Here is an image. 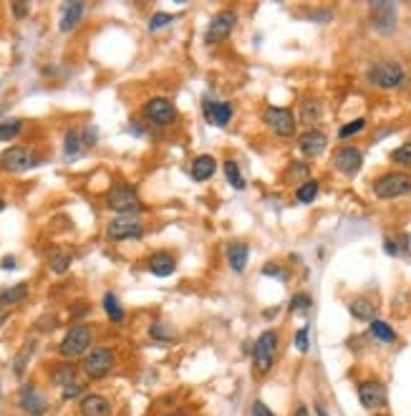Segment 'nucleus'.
Instances as JSON below:
<instances>
[{
  "label": "nucleus",
  "mask_w": 411,
  "mask_h": 416,
  "mask_svg": "<svg viewBox=\"0 0 411 416\" xmlns=\"http://www.w3.org/2000/svg\"><path fill=\"white\" fill-rule=\"evenodd\" d=\"M91 346H94V328L89 323H76L66 331V336L58 343V356L66 361L81 358L89 354Z\"/></svg>",
  "instance_id": "nucleus-1"
},
{
  "label": "nucleus",
  "mask_w": 411,
  "mask_h": 416,
  "mask_svg": "<svg viewBox=\"0 0 411 416\" xmlns=\"http://www.w3.org/2000/svg\"><path fill=\"white\" fill-rule=\"evenodd\" d=\"M278 343L280 336L278 331H263L255 338L252 346V368L258 376H268L275 366V356H278Z\"/></svg>",
  "instance_id": "nucleus-2"
},
{
  "label": "nucleus",
  "mask_w": 411,
  "mask_h": 416,
  "mask_svg": "<svg viewBox=\"0 0 411 416\" xmlns=\"http://www.w3.org/2000/svg\"><path fill=\"white\" fill-rule=\"evenodd\" d=\"M366 76H369V83H374L376 89L394 91V89H401V86H404L406 71L399 61H376L369 69Z\"/></svg>",
  "instance_id": "nucleus-3"
},
{
  "label": "nucleus",
  "mask_w": 411,
  "mask_h": 416,
  "mask_svg": "<svg viewBox=\"0 0 411 416\" xmlns=\"http://www.w3.org/2000/svg\"><path fill=\"white\" fill-rule=\"evenodd\" d=\"M106 207L119 212V215L134 217L144 209V205H141L139 194H137V189H134L132 184L119 182V184H114V187L109 189V194H106Z\"/></svg>",
  "instance_id": "nucleus-4"
},
{
  "label": "nucleus",
  "mask_w": 411,
  "mask_h": 416,
  "mask_svg": "<svg viewBox=\"0 0 411 416\" xmlns=\"http://www.w3.org/2000/svg\"><path fill=\"white\" fill-rule=\"evenodd\" d=\"M114 366H116V356H114L112 348H104V346L91 348L89 354L84 356V361H81V371H84L86 379H91V381L106 379V376L114 371Z\"/></svg>",
  "instance_id": "nucleus-5"
},
{
  "label": "nucleus",
  "mask_w": 411,
  "mask_h": 416,
  "mask_svg": "<svg viewBox=\"0 0 411 416\" xmlns=\"http://www.w3.org/2000/svg\"><path fill=\"white\" fill-rule=\"evenodd\" d=\"M411 192V177L406 172H386L374 182V194L378 200H396Z\"/></svg>",
  "instance_id": "nucleus-6"
},
{
  "label": "nucleus",
  "mask_w": 411,
  "mask_h": 416,
  "mask_svg": "<svg viewBox=\"0 0 411 416\" xmlns=\"http://www.w3.org/2000/svg\"><path fill=\"white\" fill-rule=\"evenodd\" d=\"M237 26V10L235 8H222L220 13L212 15L207 31H204V43L207 46H217L230 38V33L235 31Z\"/></svg>",
  "instance_id": "nucleus-7"
},
{
  "label": "nucleus",
  "mask_w": 411,
  "mask_h": 416,
  "mask_svg": "<svg viewBox=\"0 0 411 416\" xmlns=\"http://www.w3.org/2000/svg\"><path fill=\"white\" fill-rule=\"evenodd\" d=\"M263 124L268 126L275 137H293L298 121H295V114L290 109H283V106H265Z\"/></svg>",
  "instance_id": "nucleus-8"
},
{
  "label": "nucleus",
  "mask_w": 411,
  "mask_h": 416,
  "mask_svg": "<svg viewBox=\"0 0 411 416\" xmlns=\"http://www.w3.org/2000/svg\"><path fill=\"white\" fill-rule=\"evenodd\" d=\"M141 114L152 126H172L177 121V106L164 96L149 98L144 109H141Z\"/></svg>",
  "instance_id": "nucleus-9"
},
{
  "label": "nucleus",
  "mask_w": 411,
  "mask_h": 416,
  "mask_svg": "<svg viewBox=\"0 0 411 416\" xmlns=\"http://www.w3.org/2000/svg\"><path fill=\"white\" fill-rule=\"evenodd\" d=\"M356 394H358V401H361L363 409H369V411L383 409L386 401H389L386 386H383L381 381H376V379H366V381H361L356 386Z\"/></svg>",
  "instance_id": "nucleus-10"
},
{
  "label": "nucleus",
  "mask_w": 411,
  "mask_h": 416,
  "mask_svg": "<svg viewBox=\"0 0 411 416\" xmlns=\"http://www.w3.org/2000/svg\"><path fill=\"white\" fill-rule=\"evenodd\" d=\"M106 235L121 243V240H139L144 235V227H141V222L137 217H129V215H119L114 220H109L106 225Z\"/></svg>",
  "instance_id": "nucleus-11"
},
{
  "label": "nucleus",
  "mask_w": 411,
  "mask_h": 416,
  "mask_svg": "<svg viewBox=\"0 0 411 416\" xmlns=\"http://www.w3.org/2000/svg\"><path fill=\"white\" fill-rule=\"evenodd\" d=\"M399 23L396 6L389 3V0H378V3H371V26L376 28L378 33H394Z\"/></svg>",
  "instance_id": "nucleus-12"
},
{
  "label": "nucleus",
  "mask_w": 411,
  "mask_h": 416,
  "mask_svg": "<svg viewBox=\"0 0 411 416\" xmlns=\"http://www.w3.org/2000/svg\"><path fill=\"white\" fill-rule=\"evenodd\" d=\"M35 164V157L28 146H8L6 152L0 154V169L6 172H26Z\"/></svg>",
  "instance_id": "nucleus-13"
},
{
  "label": "nucleus",
  "mask_w": 411,
  "mask_h": 416,
  "mask_svg": "<svg viewBox=\"0 0 411 416\" xmlns=\"http://www.w3.org/2000/svg\"><path fill=\"white\" fill-rule=\"evenodd\" d=\"M18 406L28 416H43L49 411V399H46L33 383H26V386L21 388V394H18Z\"/></svg>",
  "instance_id": "nucleus-14"
},
{
  "label": "nucleus",
  "mask_w": 411,
  "mask_h": 416,
  "mask_svg": "<svg viewBox=\"0 0 411 416\" xmlns=\"http://www.w3.org/2000/svg\"><path fill=\"white\" fill-rule=\"evenodd\" d=\"M333 166L341 174H346V177H353V174H358V172H361V166H363L361 149H356V146H341V149H335Z\"/></svg>",
  "instance_id": "nucleus-15"
},
{
  "label": "nucleus",
  "mask_w": 411,
  "mask_h": 416,
  "mask_svg": "<svg viewBox=\"0 0 411 416\" xmlns=\"http://www.w3.org/2000/svg\"><path fill=\"white\" fill-rule=\"evenodd\" d=\"M326 146H328V137H326V132H321V129H306V132L298 137V149L303 157H308V159L321 157V154L326 152Z\"/></svg>",
  "instance_id": "nucleus-16"
},
{
  "label": "nucleus",
  "mask_w": 411,
  "mask_h": 416,
  "mask_svg": "<svg viewBox=\"0 0 411 416\" xmlns=\"http://www.w3.org/2000/svg\"><path fill=\"white\" fill-rule=\"evenodd\" d=\"M202 111H204L207 124L217 126V129H225V126L232 121V104L230 101H212V98L204 96Z\"/></svg>",
  "instance_id": "nucleus-17"
},
{
  "label": "nucleus",
  "mask_w": 411,
  "mask_h": 416,
  "mask_svg": "<svg viewBox=\"0 0 411 416\" xmlns=\"http://www.w3.org/2000/svg\"><path fill=\"white\" fill-rule=\"evenodd\" d=\"M78 414L81 416H112L114 406L104 394H84L78 399Z\"/></svg>",
  "instance_id": "nucleus-18"
},
{
  "label": "nucleus",
  "mask_w": 411,
  "mask_h": 416,
  "mask_svg": "<svg viewBox=\"0 0 411 416\" xmlns=\"http://www.w3.org/2000/svg\"><path fill=\"white\" fill-rule=\"evenodd\" d=\"M147 268H149V272H152V275H157V277H169L172 272L177 270V257L172 255V252H167V250H159V252H154V255H149Z\"/></svg>",
  "instance_id": "nucleus-19"
},
{
  "label": "nucleus",
  "mask_w": 411,
  "mask_h": 416,
  "mask_svg": "<svg viewBox=\"0 0 411 416\" xmlns=\"http://www.w3.org/2000/svg\"><path fill=\"white\" fill-rule=\"evenodd\" d=\"M298 119L303 124H308L311 129H315V124L323 119V101L315 96H303L298 104Z\"/></svg>",
  "instance_id": "nucleus-20"
},
{
  "label": "nucleus",
  "mask_w": 411,
  "mask_h": 416,
  "mask_svg": "<svg viewBox=\"0 0 411 416\" xmlns=\"http://www.w3.org/2000/svg\"><path fill=\"white\" fill-rule=\"evenodd\" d=\"M217 172V159L212 154H200L192 159V166H189V174L195 182H207L212 174Z\"/></svg>",
  "instance_id": "nucleus-21"
},
{
  "label": "nucleus",
  "mask_w": 411,
  "mask_h": 416,
  "mask_svg": "<svg viewBox=\"0 0 411 416\" xmlns=\"http://www.w3.org/2000/svg\"><path fill=\"white\" fill-rule=\"evenodd\" d=\"M247 257H250V248L245 243H230L227 245V263L235 272H245L247 268Z\"/></svg>",
  "instance_id": "nucleus-22"
},
{
  "label": "nucleus",
  "mask_w": 411,
  "mask_h": 416,
  "mask_svg": "<svg viewBox=\"0 0 411 416\" xmlns=\"http://www.w3.org/2000/svg\"><path fill=\"white\" fill-rule=\"evenodd\" d=\"M28 283H15L10 285V288H6V291H0V305L3 308H10V305H18L23 303V300L28 298Z\"/></svg>",
  "instance_id": "nucleus-23"
},
{
  "label": "nucleus",
  "mask_w": 411,
  "mask_h": 416,
  "mask_svg": "<svg viewBox=\"0 0 411 416\" xmlns=\"http://www.w3.org/2000/svg\"><path fill=\"white\" fill-rule=\"evenodd\" d=\"M81 15H84V3H69V6L63 8V15H61L58 28H61L63 33H69V31H73V28L78 26Z\"/></svg>",
  "instance_id": "nucleus-24"
},
{
  "label": "nucleus",
  "mask_w": 411,
  "mask_h": 416,
  "mask_svg": "<svg viewBox=\"0 0 411 416\" xmlns=\"http://www.w3.org/2000/svg\"><path fill=\"white\" fill-rule=\"evenodd\" d=\"M76 374H78L76 363H61V366H56L51 371V383L58 388L69 386V383L76 381Z\"/></svg>",
  "instance_id": "nucleus-25"
},
{
  "label": "nucleus",
  "mask_w": 411,
  "mask_h": 416,
  "mask_svg": "<svg viewBox=\"0 0 411 416\" xmlns=\"http://www.w3.org/2000/svg\"><path fill=\"white\" fill-rule=\"evenodd\" d=\"M351 313H353L356 320H363V323H371V320L376 318V305L371 303V300L366 298H356L351 300Z\"/></svg>",
  "instance_id": "nucleus-26"
},
{
  "label": "nucleus",
  "mask_w": 411,
  "mask_h": 416,
  "mask_svg": "<svg viewBox=\"0 0 411 416\" xmlns=\"http://www.w3.org/2000/svg\"><path fill=\"white\" fill-rule=\"evenodd\" d=\"M84 132H78V129H69L66 137H63V154L66 157H76L81 149H84Z\"/></svg>",
  "instance_id": "nucleus-27"
},
{
  "label": "nucleus",
  "mask_w": 411,
  "mask_h": 416,
  "mask_svg": "<svg viewBox=\"0 0 411 416\" xmlns=\"http://www.w3.org/2000/svg\"><path fill=\"white\" fill-rule=\"evenodd\" d=\"M318 189H321L318 180L303 182V184H298V189H295V200H298L300 205H311V202H315V197H318Z\"/></svg>",
  "instance_id": "nucleus-28"
},
{
  "label": "nucleus",
  "mask_w": 411,
  "mask_h": 416,
  "mask_svg": "<svg viewBox=\"0 0 411 416\" xmlns=\"http://www.w3.org/2000/svg\"><path fill=\"white\" fill-rule=\"evenodd\" d=\"M371 333H374V338L381 340V343H394V340H396V331L381 318L371 320Z\"/></svg>",
  "instance_id": "nucleus-29"
},
{
  "label": "nucleus",
  "mask_w": 411,
  "mask_h": 416,
  "mask_svg": "<svg viewBox=\"0 0 411 416\" xmlns=\"http://www.w3.org/2000/svg\"><path fill=\"white\" fill-rule=\"evenodd\" d=\"M71 263H73V257H71L69 252H63V250H53L49 255V268L56 272V275H63V272L71 268Z\"/></svg>",
  "instance_id": "nucleus-30"
},
{
  "label": "nucleus",
  "mask_w": 411,
  "mask_h": 416,
  "mask_svg": "<svg viewBox=\"0 0 411 416\" xmlns=\"http://www.w3.org/2000/svg\"><path fill=\"white\" fill-rule=\"evenodd\" d=\"M225 177H227V182H230V187H235V189L247 187V182H245L243 172H240V164H237L235 159L225 162Z\"/></svg>",
  "instance_id": "nucleus-31"
},
{
  "label": "nucleus",
  "mask_w": 411,
  "mask_h": 416,
  "mask_svg": "<svg viewBox=\"0 0 411 416\" xmlns=\"http://www.w3.org/2000/svg\"><path fill=\"white\" fill-rule=\"evenodd\" d=\"M283 182L286 184H295V182H308V164H303V162H293V164L288 166L286 174H283Z\"/></svg>",
  "instance_id": "nucleus-32"
},
{
  "label": "nucleus",
  "mask_w": 411,
  "mask_h": 416,
  "mask_svg": "<svg viewBox=\"0 0 411 416\" xmlns=\"http://www.w3.org/2000/svg\"><path fill=\"white\" fill-rule=\"evenodd\" d=\"M104 311L109 315V320H114V323L124 320V308H121V303H119V298L114 293H106L104 295Z\"/></svg>",
  "instance_id": "nucleus-33"
},
{
  "label": "nucleus",
  "mask_w": 411,
  "mask_h": 416,
  "mask_svg": "<svg viewBox=\"0 0 411 416\" xmlns=\"http://www.w3.org/2000/svg\"><path fill=\"white\" fill-rule=\"evenodd\" d=\"M23 129V121L21 119H6V121H0V144L3 141H13Z\"/></svg>",
  "instance_id": "nucleus-34"
},
{
  "label": "nucleus",
  "mask_w": 411,
  "mask_h": 416,
  "mask_svg": "<svg viewBox=\"0 0 411 416\" xmlns=\"http://www.w3.org/2000/svg\"><path fill=\"white\" fill-rule=\"evenodd\" d=\"M149 336H152L154 340H159V343H169V340H175V331H172L167 323H161V320L152 323V328H149Z\"/></svg>",
  "instance_id": "nucleus-35"
},
{
  "label": "nucleus",
  "mask_w": 411,
  "mask_h": 416,
  "mask_svg": "<svg viewBox=\"0 0 411 416\" xmlns=\"http://www.w3.org/2000/svg\"><path fill=\"white\" fill-rule=\"evenodd\" d=\"M391 162L399 166H411V141H404L391 152Z\"/></svg>",
  "instance_id": "nucleus-36"
},
{
  "label": "nucleus",
  "mask_w": 411,
  "mask_h": 416,
  "mask_svg": "<svg viewBox=\"0 0 411 416\" xmlns=\"http://www.w3.org/2000/svg\"><path fill=\"white\" fill-rule=\"evenodd\" d=\"M363 129H366V119L358 116V119H353V121H349V124H343L341 129H338V139H351L353 134L363 132Z\"/></svg>",
  "instance_id": "nucleus-37"
},
{
  "label": "nucleus",
  "mask_w": 411,
  "mask_h": 416,
  "mask_svg": "<svg viewBox=\"0 0 411 416\" xmlns=\"http://www.w3.org/2000/svg\"><path fill=\"white\" fill-rule=\"evenodd\" d=\"M311 305H313V298H311L308 293H298V295H293V298H290V311H293V313L311 311Z\"/></svg>",
  "instance_id": "nucleus-38"
},
{
  "label": "nucleus",
  "mask_w": 411,
  "mask_h": 416,
  "mask_svg": "<svg viewBox=\"0 0 411 416\" xmlns=\"http://www.w3.org/2000/svg\"><path fill=\"white\" fill-rule=\"evenodd\" d=\"M175 23V15L172 13H154L152 18H149V31H159V28H167Z\"/></svg>",
  "instance_id": "nucleus-39"
},
{
  "label": "nucleus",
  "mask_w": 411,
  "mask_h": 416,
  "mask_svg": "<svg viewBox=\"0 0 411 416\" xmlns=\"http://www.w3.org/2000/svg\"><path fill=\"white\" fill-rule=\"evenodd\" d=\"M81 396H84V383L73 381V383H69V386L61 388V399H63V401H71V399H81Z\"/></svg>",
  "instance_id": "nucleus-40"
},
{
  "label": "nucleus",
  "mask_w": 411,
  "mask_h": 416,
  "mask_svg": "<svg viewBox=\"0 0 411 416\" xmlns=\"http://www.w3.org/2000/svg\"><path fill=\"white\" fill-rule=\"evenodd\" d=\"M30 351H33V343H28V346L23 348L21 354L15 356V361H13V363H15L13 371H15V374H18V376L23 374V368H26V358H28V356H30Z\"/></svg>",
  "instance_id": "nucleus-41"
},
{
  "label": "nucleus",
  "mask_w": 411,
  "mask_h": 416,
  "mask_svg": "<svg viewBox=\"0 0 411 416\" xmlns=\"http://www.w3.org/2000/svg\"><path fill=\"white\" fill-rule=\"evenodd\" d=\"M295 348H298L300 354H306L308 348H311V343H308V326H303L295 333Z\"/></svg>",
  "instance_id": "nucleus-42"
},
{
  "label": "nucleus",
  "mask_w": 411,
  "mask_h": 416,
  "mask_svg": "<svg viewBox=\"0 0 411 416\" xmlns=\"http://www.w3.org/2000/svg\"><path fill=\"white\" fill-rule=\"evenodd\" d=\"M250 416H275V414H272V411L265 406V401H260V399H258V401H252Z\"/></svg>",
  "instance_id": "nucleus-43"
},
{
  "label": "nucleus",
  "mask_w": 411,
  "mask_h": 416,
  "mask_svg": "<svg viewBox=\"0 0 411 416\" xmlns=\"http://www.w3.org/2000/svg\"><path fill=\"white\" fill-rule=\"evenodd\" d=\"M13 13H15V18H26V15H28V6H23V3H15Z\"/></svg>",
  "instance_id": "nucleus-44"
},
{
  "label": "nucleus",
  "mask_w": 411,
  "mask_h": 416,
  "mask_svg": "<svg viewBox=\"0 0 411 416\" xmlns=\"http://www.w3.org/2000/svg\"><path fill=\"white\" fill-rule=\"evenodd\" d=\"M265 275H275V277H283V270H280L278 265H265L263 268Z\"/></svg>",
  "instance_id": "nucleus-45"
},
{
  "label": "nucleus",
  "mask_w": 411,
  "mask_h": 416,
  "mask_svg": "<svg viewBox=\"0 0 411 416\" xmlns=\"http://www.w3.org/2000/svg\"><path fill=\"white\" fill-rule=\"evenodd\" d=\"M383 248H386V252H389V255H399V245H394V240H391V237H386Z\"/></svg>",
  "instance_id": "nucleus-46"
},
{
  "label": "nucleus",
  "mask_w": 411,
  "mask_h": 416,
  "mask_svg": "<svg viewBox=\"0 0 411 416\" xmlns=\"http://www.w3.org/2000/svg\"><path fill=\"white\" fill-rule=\"evenodd\" d=\"M0 268H3V270H13V268H15V257H3Z\"/></svg>",
  "instance_id": "nucleus-47"
},
{
  "label": "nucleus",
  "mask_w": 411,
  "mask_h": 416,
  "mask_svg": "<svg viewBox=\"0 0 411 416\" xmlns=\"http://www.w3.org/2000/svg\"><path fill=\"white\" fill-rule=\"evenodd\" d=\"M293 416H308V409L306 406H298V409L293 411Z\"/></svg>",
  "instance_id": "nucleus-48"
},
{
  "label": "nucleus",
  "mask_w": 411,
  "mask_h": 416,
  "mask_svg": "<svg viewBox=\"0 0 411 416\" xmlns=\"http://www.w3.org/2000/svg\"><path fill=\"white\" fill-rule=\"evenodd\" d=\"M167 416H192V414H187V411H172V414H167Z\"/></svg>",
  "instance_id": "nucleus-49"
},
{
  "label": "nucleus",
  "mask_w": 411,
  "mask_h": 416,
  "mask_svg": "<svg viewBox=\"0 0 411 416\" xmlns=\"http://www.w3.org/2000/svg\"><path fill=\"white\" fill-rule=\"evenodd\" d=\"M315 411H318V416H328V411L323 409V406H318V409H315Z\"/></svg>",
  "instance_id": "nucleus-50"
},
{
  "label": "nucleus",
  "mask_w": 411,
  "mask_h": 416,
  "mask_svg": "<svg viewBox=\"0 0 411 416\" xmlns=\"http://www.w3.org/2000/svg\"><path fill=\"white\" fill-rule=\"evenodd\" d=\"M6 320H8V315H6V313H0V328H3V323H6Z\"/></svg>",
  "instance_id": "nucleus-51"
},
{
  "label": "nucleus",
  "mask_w": 411,
  "mask_h": 416,
  "mask_svg": "<svg viewBox=\"0 0 411 416\" xmlns=\"http://www.w3.org/2000/svg\"><path fill=\"white\" fill-rule=\"evenodd\" d=\"M3 209H6V200H3V197H0V212H3Z\"/></svg>",
  "instance_id": "nucleus-52"
},
{
  "label": "nucleus",
  "mask_w": 411,
  "mask_h": 416,
  "mask_svg": "<svg viewBox=\"0 0 411 416\" xmlns=\"http://www.w3.org/2000/svg\"><path fill=\"white\" fill-rule=\"evenodd\" d=\"M409 245H411V235H409Z\"/></svg>",
  "instance_id": "nucleus-53"
}]
</instances>
